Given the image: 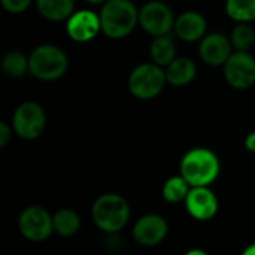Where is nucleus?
Listing matches in <instances>:
<instances>
[{
	"instance_id": "1",
	"label": "nucleus",
	"mask_w": 255,
	"mask_h": 255,
	"mask_svg": "<svg viewBox=\"0 0 255 255\" xmlns=\"http://www.w3.org/2000/svg\"><path fill=\"white\" fill-rule=\"evenodd\" d=\"M221 163L218 155L205 146L191 148L179 163V173L191 187H211L220 176Z\"/></svg>"
},
{
	"instance_id": "2",
	"label": "nucleus",
	"mask_w": 255,
	"mask_h": 255,
	"mask_svg": "<svg viewBox=\"0 0 255 255\" xmlns=\"http://www.w3.org/2000/svg\"><path fill=\"white\" fill-rule=\"evenodd\" d=\"M99 13L102 33L109 39H124L139 24V9L131 0H106Z\"/></svg>"
},
{
	"instance_id": "3",
	"label": "nucleus",
	"mask_w": 255,
	"mask_h": 255,
	"mask_svg": "<svg viewBox=\"0 0 255 255\" xmlns=\"http://www.w3.org/2000/svg\"><path fill=\"white\" fill-rule=\"evenodd\" d=\"M91 220L103 233L117 235L128 224L130 206L127 200L117 193L102 194L91 206Z\"/></svg>"
},
{
	"instance_id": "4",
	"label": "nucleus",
	"mask_w": 255,
	"mask_h": 255,
	"mask_svg": "<svg viewBox=\"0 0 255 255\" xmlns=\"http://www.w3.org/2000/svg\"><path fill=\"white\" fill-rule=\"evenodd\" d=\"M30 75L39 81L52 82L64 76L69 67L66 52L51 43L36 46L28 55Z\"/></svg>"
},
{
	"instance_id": "5",
	"label": "nucleus",
	"mask_w": 255,
	"mask_h": 255,
	"mask_svg": "<svg viewBox=\"0 0 255 255\" xmlns=\"http://www.w3.org/2000/svg\"><path fill=\"white\" fill-rule=\"evenodd\" d=\"M167 78L164 67L151 63L136 66L128 75V91L139 100H151L157 97L166 87Z\"/></svg>"
},
{
	"instance_id": "6",
	"label": "nucleus",
	"mask_w": 255,
	"mask_h": 255,
	"mask_svg": "<svg viewBox=\"0 0 255 255\" xmlns=\"http://www.w3.org/2000/svg\"><path fill=\"white\" fill-rule=\"evenodd\" d=\"M46 114L36 102H22L12 115L13 133L22 140H36L45 130Z\"/></svg>"
},
{
	"instance_id": "7",
	"label": "nucleus",
	"mask_w": 255,
	"mask_h": 255,
	"mask_svg": "<svg viewBox=\"0 0 255 255\" xmlns=\"http://www.w3.org/2000/svg\"><path fill=\"white\" fill-rule=\"evenodd\" d=\"M18 230L30 242H43L54 233V215L42 206H28L18 217Z\"/></svg>"
},
{
	"instance_id": "8",
	"label": "nucleus",
	"mask_w": 255,
	"mask_h": 255,
	"mask_svg": "<svg viewBox=\"0 0 255 255\" xmlns=\"http://www.w3.org/2000/svg\"><path fill=\"white\" fill-rule=\"evenodd\" d=\"M176 16L173 15V10L160 0H151L146 1L139 9V25L152 37L169 34L173 31Z\"/></svg>"
},
{
	"instance_id": "9",
	"label": "nucleus",
	"mask_w": 255,
	"mask_h": 255,
	"mask_svg": "<svg viewBox=\"0 0 255 255\" xmlns=\"http://www.w3.org/2000/svg\"><path fill=\"white\" fill-rule=\"evenodd\" d=\"M227 84L235 90H248L255 84V57L250 51H233L223 66Z\"/></svg>"
},
{
	"instance_id": "10",
	"label": "nucleus",
	"mask_w": 255,
	"mask_h": 255,
	"mask_svg": "<svg viewBox=\"0 0 255 255\" xmlns=\"http://www.w3.org/2000/svg\"><path fill=\"white\" fill-rule=\"evenodd\" d=\"M66 33L72 40L78 43L93 40L94 37H97L99 33H102L100 13L91 9L75 10L66 19Z\"/></svg>"
},
{
	"instance_id": "11",
	"label": "nucleus",
	"mask_w": 255,
	"mask_h": 255,
	"mask_svg": "<svg viewBox=\"0 0 255 255\" xmlns=\"http://www.w3.org/2000/svg\"><path fill=\"white\" fill-rule=\"evenodd\" d=\"M184 205L188 215L196 221H209L220 209L218 197L209 187H191Z\"/></svg>"
},
{
	"instance_id": "12",
	"label": "nucleus",
	"mask_w": 255,
	"mask_h": 255,
	"mask_svg": "<svg viewBox=\"0 0 255 255\" xmlns=\"http://www.w3.org/2000/svg\"><path fill=\"white\" fill-rule=\"evenodd\" d=\"M169 232L167 221L158 214H146L133 226V238L140 247L152 248L160 245Z\"/></svg>"
},
{
	"instance_id": "13",
	"label": "nucleus",
	"mask_w": 255,
	"mask_h": 255,
	"mask_svg": "<svg viewBox=\"0 0 255 255\" xmlns=\"http://www.w3.org/2000/svg\"><path fill=\"white\" fill-rule=\"evenodd\" d=\"M233 51L230 37L223 33H209L199 42V57L212 67H223Z\"/></svg>"
},
{
	"instance_id": "14",
	"label": "nucleus",
	"mask_w": 255,
	"mask_h": 255,
	"mask_svg": "<svg viewBox=\"0 0 255 255\" xmlns=\"http://www.w3.org/2000/svg\"><path fill=\"white\" fill-rule=\"evenodd\" d=\"M208 31L206 18L196 10L182 12L173 24V34L182 42H200Z\"/></svg>"
},
{
	"instance_id": "15",
	"label": "nucleus",
	"mask_w": 255,
	"mask_h": 255,
	"mask_svg": "<svg viewBox=\"0 0 255 255\" xmlns=\"http://www.w3.org/2000/svg\"><path fill=\"white\" fill-rule=\"evenodd\" d=\"M167 84L173 87H185L197 76V66L188 57H176L169 66L164 67Z\"/></svg>"
},
{
	"instance_id": "16",
	"label": "nucleus",
	"mask_w": 255,
	"mask_h": 255,
	"mask_svg": "<svg viewBox=\"0 0 255 255\" xmlns=\"http://www.w3.org/2000/svg\"><path fill=\"white\" fill-rule=\"evenodd\" d=\"M40 16L48 21H66L75 12V0H36Z\"/></svg>"
},
{
	"instance_id": "17",
	"label": "nucleus",
	"mask_w": 255,
	"mask_h": 255,
	"mask_svg": "<svg viewBox=\"0 0 255 255\" xmlns=\"http://www.w3.org/2000/svg\"><path fill=\"white\" fill-rule=\"evenodd\" d=\"M149 57L151 61L161 67L169 66L176 58V43L173 36H170L169 33L154 37V40L149 45Z\"/></svg>"
},
{
	"instance_id": "18",
	"label": "nucleus",
	"mask_w": 255,
	"mask_h": 255,
	"mask_svg": "<svg viewBox=\"0 0 255 255\" xmlns=\"http://www.w3.org/2000/svg\"><path fill=\"white\" fill-rule=\"evenodd\" d=\"M81 229V218L73 209L64 208L54 214V233L61 238H72Z\"/></svg>"
},
{
	"instance_id": "19",
	"label": "nucleus",
	"mask_w": 255,
	"mask_h": 255,
	"mask_svg": "<svg viewBox=\"0 0 255 255\" xmlns=\"http://www.w3.org/2000/svg\"><path fill=\"white\" fill-rule=\"evenodd\" d=\"M1 72L12 79H19L25 73H30L28 57L21 51H9L3 55L0 63Z\"/></svg>"
},
{
	"instance_id": "20",
	"label": "nucleus",
	"mask_w": 255,
	"mask_h": 255,
	"mask_svg": "<svg viewBox=\"0 0 255 255\" xmlns=\"http://www.w3.org/2000/svg\"><path fill=\"white\" fill-rule=\"evenodd\" d=\"M190 190H191V185L179 173L176 176H170L164 182V185L161 188V196L169 203H181V202L185 200V197L190 193Z\"/></svg>"
},
{
	"instance_id": "21",
	"label": "nucleus",
	"mask_w": 255,
	"mask_h": 255,
	"mask_svg": "<svg viewBox=\"0 0 255 255\" xmlns=\"http://www.w3.org/2000/svg\"><path fill=\"white\" fill-rule=\"evenodd\" d=\"M226 12L236 22L255 21V0H226Z\"/></svg>"
},
{
	"instance_id": "22",
	"label": "nucleus",
	"mask_w": 255,
	"mask_h": 255,
	"mask_svg": "<svg viewBox=\"0 0 255 255\" xmlns=\"http://www.w3.org/2000/svg\"><path fill=\"white\" fill-rule=\"evenodd\" d=\"M230 40L236 51H250L255 45V30L250 22H238L232 30Z\"/></svg>"
},
{
	"instance_id": "23",
	"label": "nucleus",
	"mask_w": 255,
	"mask_h": 255,
	"mask_svg": "<svg viewBox=\"0 0 255 255\" xmlns=\"http://www.w3.org/2000/svg\"><path fill=\"white\" fill-rule=\"evenodd\" d=\"M1 7L9 13H21L30 7L33 0H0Z\"/></svg>"
},
{
	"instance_id": "24",
	"label": "nucleus",
	"mask_w": 255,
	"mask_h": 255,
	"mask_svg": "<svg viewBox=\"0 0 255 255\" xmlns=\"http://www.w3.org/2000/svg\"><path fill=\"white\" fill-rule=\"evenodd\" d=\"M12 131H13V128H12L9 124L0 123V148H4V146L10 142V139H12Z\"/></svg>"
},
{
	"instance_id": "25",
	"label": "nucleus",
	"mask_w": 255,
	"mask_h": 255,
	"mask_svg": "<svg viewBox=\"0 0 255 255\" xmlns=\"http://www.w3.org/2000/svg\"><path fill=\"white\" fill-rule=\"evenodd\" d=\"M245 148L250 152L255 154V131H251L247 137H245Z\"/></svg>"
},
{
	"instance_id": "26",
	"label": "nucleus",
	"mask_w": 255,
	"mask_h": 255,
	"mask_svg": "<svg viewBox=\"0 0 255 255\" xmlns=\"http://www.w3.org/2000/svg\"><path fill=\"white\" fill-rule=\"evenodd\" d=\"M244 255H255V242L250 244L245 250H244Z\"/></svg>"
},
{
	"instance_id": "27",
	"label": "nucleus",
	"mask_w": 255,
	"mask_h": 255,
	"mask_svg": "<svg viewBox=\"0 0 255 255\" xmlns=\"http://www.w3.org/2000/svg\"><path fill=\"white\" fill-rule=\"evenodd\" d=\"M208 253L205 251V250H197V248H194V250H190L187 255H206Z\"/></svg>"
},
{
	"instance_id": "28",
	"label": "nucleus",
	"mask_w": 255,
	"mask_h": 255,
	"mask_svg": "<svg viewBox=\"0 0 255 255\" xmlns=\"http://www.w3.org/2000/svg\"><path fill=\"white\" fill-rule=\"evenodd\" d=\"M85 1L90 3V4H100V6H102L106 0H85Z\"/></svg>"
}]
</instances>
